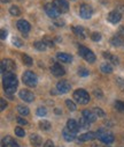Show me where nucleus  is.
<instances>
[{"instance_id": "obj_1", "label": "nucleus", "mask_w": 124, "mask_h": 147, "mask_svg": "<svg viewBox=\"0 0 124 147\" xmlns=\"http://www.w3.org/2000/svg\"><path fill=\"white\" fill-rule=\"evenodd\" d=\"M3 84H4V89L6 94H13L16 90L17 87V78L15 76V73L13 72H8L5 73L3 77Z\"/></svg>"}, {"instance_id": "obj_2", "label": "nucleus", "mask_w": 124, "mask_h": 147, "mask_svg": "<svg viewBox=\"0 0 124 147\" xmlns=\"http://www.w3.org/2000/svg\"><path fill=\"white\" fill-rule=\"evenodd\" d=\"M78 53L83 59L86 60L88 63H94L95 61V55L93 53V51H91L89 48H86L84 45H80L78 48Z\"/></svg>"}, {"instance_id": "obj_3", "label": "nucleus", "mask_w": 124, "mask_h": 147, "mask_svg": "<svg viewBox=\"0 0 124 147\" xmlns=\"http://www.w3.org/2000/svg\"><path fill=\"white\" fill-rule=\"evenodd\" d=\"M74 98L79 104H88L90 102V95L85 89H77L74 92Z\"/></svg>"}, {"instance_id": "obj_4", "label": "nucleus", "mask_w": 124, "mask_h": 147, "mask_svg": "<svg viewBox=\"0 0 124 147\" xmlns=\"http://www.w3.org/2000/svg\"><path fill=\"white\" fill-rule=\"evenodd\" d=\"M97 138H99L103 144H111L114 141V134L106 129H99L97 131Z\"/></svg>"}, {"instance_id": "obj_5", "label": "nucleus", "mask_w": 124, "mask_h": 147, "mask_svg": "<svg viewBox=\"0 0 124 147\" xmlns=\"http://www.w3.org/2000/svg\"><path fill=\"white\" fill-rule=\"evenodd\" d=\"M22 80H23V82H24L28 87H36V86H37V82H38L37 76L34 74L33 72H31V71L24 72V74H23V77H22Z\"/></svg>"}, {"instance_id": "obj_6", "label": "nucleus", "mask_w": 124, "mask_h": 147, "mask_svg": "<svg viewBox=\"0 0 124 147\" xmlns=\"http://www.w3.org/2000/svg\"><path fill=\"white\" fill-rule=\"evenodd\" d=\"M79 15H80V18L85 19V20L91 19L92 15H93V9H92V7L89 6V5H86V4H83V5L80 6V8H79Z\"/></svg>"}, {"instance_id": "obj_7", "label": "nucleus", "mask_w": 124, "mask_h": 147, "mask_svg": "<svg viewBox=\"0 0 124 147\" xmlns=\"http://www.w3.org/2000/svg\"><path fill=\"white\" fill-rule=\"evenodd\" d=\"M15 69V63L12 59H4L1 61V72L4 73H8V72H14Z\"/></svg>"}, {"instance_id": "obj_8", "label": "nucleus", "mask_w": 124, "mask_h": 147, "mask_svg": "<svg viewBox=\"0 0 124 147\" xmlns=\"http://www.w3.org/2000/svg\"><path fill=\"white\" fill-rule=\"evenodd\" d=\"M53 5L55 6V8H56L61 14L67 13L68 9H69V5H68V3L66 1V0H54Z\"/></svg>"}, {"instance_id": "obj_9", "label": "nucleus", "mask_w": 124, "mask_h": 147, "mask_svg": "<svg viewBox=\"0 0 124 147\" xmlns=\"http://www.w3.org/2000/svg\"><path fill=\"white\" fill-rule=\"evenodd\" d=\"M45 12H46V14H47L50 18H52V19H58L59 15L61 14V13L55 8V6H54L53 4H46V5H45Z\"/></svg>"}, {"instance_id": "obj_10", "label": "nucleus", "mask_w": 124, "mask_h": 147, "mask_svg": "<svg viewBox=\"0 0 124 147\" xmlns=\"http://www.w3.org/2000/svg\"><path fill=\"white\" fill-rule=\"evenodd\" d=\"M16 27H17V29H19L23 35H27V34L30 31V29H31L30 23H29L28 21H25V20H19L17 23H16Z\"/></svg>"}, {"instance_id": "obj_11", "label": "nucleus", "mask_w": 124, "mask_h": 147, "mask_svg": "<svg viewBox=\"0 0 124 147\" xmlns=\"http://www.w3.org/2000/svg\"><path fill=\"white\" fill-rule=\"evenodd\" d=\"M51 72H52V74L55 76V77H62V76L66 74L64 68H63L59 63H55V64L52 65V67H51Z\"/></svg>"}, {"instance_id": "obj_12", "label": "nucleus", "mask_w": 124, "mask_h": 147, "mask_svg": "<svg viewBox=\"0 0 124 147\" xmlns=\"http://www.w3.org/2000/svg\"><path fill=\"white\" fill-rule=\"evenodd\" d=\"M70 88H71L70 84H69L68 81H66V80H62V81L58 82V85H56V89H58L61 94H66V93H68V92L70 90Z\"/></svg>"}, {"instance_id": "obj_13", "label": "nucleus", "mask_w": 124, "mask_h": 147, "mask_svg": "<svg viewBox=\"0 0 124 147\" xmlns=\"http://www.w3.org/2000/svg\"><path fill=\"white\" fill-rule=\"evenodd\" d=\"M19 95H20V97H21L23 101H25V102H32V101L34 100V95H33L30 90H28V89H22V90L19 93Z\"/></svg>"}, {"instance_id": "obj_14", "label": "nucleus", "mask_w": 124, "mask_h": 147, "mask_svg": "<svg viewBox=\"0 0 124 147\" xmlns=\"http://www.w3.org/2000/svg\"><path fill=\"white\" fill-rule=\"evenodd\" d=\"M108 21L110 22V23H114V24H116V23H118L119 21H121V19H122V14L119 13V12H117V11H113V12H110L109 14H108Z\"/></svg>"}, {"instance_id": "obj_15", "label": "nucleus", "mask_w": 124, "mask_h": 147, "mask_svg": "<svg viewBox=\"0 0 124 147\" xmlns=\"http://www.w3.org/2000/svg\"><path fill=\"white\" fill-rule=\"evenodd\" d=\"M1 144H3V147H20L19 144H17L12 137H9V136L3 138Z\"/></svg>"}, {"instance_id": "obj_16", "label": "nucleus", "mask_w": 124, "mask_h": 147, "mask_svg": "<svg viewBox=\"0 0 124 147\" xmlns=\"http://www.w3.org/2000/svg\"><path fill=\"white\" fill-rule=\"evenodd\" d=\"M67 127H68L72 133H75V134L80 130L78 123H77L75 119H68V122H67Z\"/></svg>"}, {"instance_id": "obj_17", "label": "nucleus", "mask_w": 124, "mask_h": 147, "mask_svg": "<svg viewBox=\"0 0 124 147\" xmlns=\"http://www.w3.org/2000/svg\"><path fill=\"white\" fill-rule=\"evenodd\" d=\"M83 117H84L86 121H89L90 123H93V122H95V119H97L95 114H94L93 111H91V110H88V109L83 110Z\"/></svg>"}, {"instance_id": "obj_18", "label": "nucleus", "mask_w": 124, "mask_h": 147, "mask_svg": "<svg viewBox=\"0 0 124 147\" xmlns=\"http://www.w3.org/2000/svg\"><path fill=\"white\" fill-rule=\"evenodd\" d=\"M62 137L66 141H74L75 140V133H72L68 127H64L62 130Z\"/></svg>"}, {"instance_id": "obj_19", "label": "nucleus", "mask_w": 124, "mask_h": 147, "mask_svg": "<svg viewBox=\"0 0 124 147\" xmlns=\"http://www.w3.org/2000/svg\"><path fill=\"white\" fill-rule=\"evenodd\" d=\"M110 43L114 47H121V45L124 44V38L122 37L121 35H115V36H113V37H111Z\"/></svg>"}, {"instance_id": "obj_20", "label": "nucleus", "mask_w": 124, "mask_h": 147, "mask_svg": "<svg viewBox=\"0 0 124 147\" xmlns=\"http://www.w3.org/2000/svg\"><path fill=\"white\" fill-rule=\"evenodd\" d=\"M97 138V133H94V132H86V133H84V134H82L80 137H79V141H91V140H93V139H95Z\"/></svg>"}, {"instance_id": "obj_21", "label": "nucleus", "mask_w": 124, "mask_h": 147, "mask_svg": "<svg viewBox=\"0 0 124 147\" xmlns=\"http://www.w3.org/2000/svg\"><path fill=\"white\" fill-rule=\"evenodd\" d=\"M72 30H74V32L78 36V37H80V38H85L86 37V31H85V29L83 27L75 26V27H72Z\"/></svg>"}, {"instance_id": "obj_22", "label": "nucleus", "mask_w": 124, "mask_h": 147, "mask_svg": "<svg viewBox=\"0 0 124 147\" xmlns=\"http://www.w3.org/2000/svg\"><path fill=\"white\" fill-rule=\"evenodd\" d=\"M56 58L62 63H70L72 60V57L70 55H68V53H64V52H59L56 55Z\"/></svg>"}, {"instance_id": "obj_23", "label": "nucleus", "mask_w": 124, "mask_h": 147, "mask_svg": "<svg viewBox=\"0 0 124 147\" xmlns=\"http://www.w3.org/2000/svg\"><path fill=\"white\" fill-rule=\"evenodd\" d=\"M30 142L33 147H39L41 145V138L38 134H31L30 136Z\"/></svg>"}, {"instance_id": "obj_24", "label": "nucleus", "mask_w": 124, "mask_h": 147, "mask_svg": "<svg viewBox=\"0 0 124 147\" xmlns=\"http://www.w3.org/2000/svg\"><path fill=\"white\" fill-rule=\"evenodd\" d=\"M100 69H101L103 73H106V74H109V73L113 72V66H111L110 64H108V63H103V64H101Z\"/></svg>"}, {"instance_id": "obj_25", "label": "nucleus", "mask_w": 124, "mask_h": 147, "mask_svg": "<svg viewBox=\"0 0 124 147\" xmlns=\"http://www.w3.org/2000/svg\"><path fill=\"white\" fill-rule=\"evenodd\" d=\"M17 111H19V114L20 115H22V116H28L29 114H30V111H29V108L28 107H24V105H17Z\"/></svg>"}, {"instance_id": "obj_26", "label": "nucleus", "mask_w": 124, "mask_h": 147, "mask_svg": "<svg viewBox=\"0 0 124 147\" xmlns=\"http://www.w3.org/2000/svg\"><path fill=\"white\" fill-rule=\"evenodd\" d=\"M33 47L38 50V51H45L46 50V44L43 42V41H37V42H34L33 43Z\"/></svg>"}, {"instance_id": "obj_27", "label": "nucleus", "mask_w": 124, "mask_h": 147, "mask_svg": "<svg viewBox=\"0 0 124 147\" xmlns=\"http://www.w3.org/2000/svg\"><path fill=\"white\" fill-rule=\"evenodd\" d=\"M39 127L41 129V130H44V131H47V130H50L51 129V123L48 122V121H40L39 122Z\"/></svg>"}, {"instance_id": "obj_28", "label": "nucleus", "mask_w": 124, "mask_h": 147, "mask_svg": "<svg viewBox=\"0 0 124 147\" xmlns=\"http://www.w3.org/2000/svg\"><path fill=\"white\" fill-rule=\"evenodd\" d=\"M90 122L89 121H86L84 117H82L80 119H79V122H78V125H79V127L80 129H88L89 126H90Z\"/></svg>"}, {"instance_id": "obj_29", "label": "nucleus", "mask_w": 124, "mask_h": 147, "mask_svg": "<svg viewBox=\"0 0 124 147\" xmlns=\"http://www.w3.org/2000/svg\"><path fill=\"white\" fill-rule=\"evenodd\" d=\"M22 61H23V64L27 65V66H31V65H32V58H31L30 56L25 55V53L22 55Z\"/></svg>"}, {"instance_id": "obj_30", "label": "nucleus", "mask_w": 124, "mask_h": 147, "mask_svg": "<svg viewBox=\"0 0 124 147\" xmlns=\"http://www.w3.org/2000/svg\"><path fill=\"white\" fill-rule=\"evenodd\" d=\"M9 13H11L13 16H19V15H21V9H20V7H17V6H12V7L9 8Z\"/></svg>"}, {"instance_id": "obj_31", "label": "nucleus", "mask_w": 124, "mask_h": 147, "mask_svg": "<svg viewBox=\"0 0 124 147\" xmlns=\"http://www.w3.org/2000/svg\"><path fill=\"white\" fill-rule=\"evenodd\" d=\"M89 74H90L89 69H86V68H84V67H79V68H78V76H79V77H88Z\"/></svg>"}, {"instance_id": "obj_32", "label": "nucleus", "mask_w": 124, "mask_h": 147, "mask_svg": "<svg viewBox=\"0 0 124 147\" xmlns=\"http://www.w3.org/2000/svg\"><path fill=\"white\" fill-rule=\"evenodd\" d=\"M46 114H47L46 108H44V107H39V108L37 109V115H38V116L43 117V116H46Z\"/></svg>"}, {"instance_id": "obj_33", "label": "nucleus", "mask_w": 124, "mask_h": 147, "mask_svg": "<svg viewBox=\"0 0 124 147\" xmlns=\"http://www.w3.org/2000/svg\"><path fill=\"white\" fill-rule=\"evenodd\" d=\"M91 40L93 42H99L101 40V34H99V32H92L91 34Z\"/></svg>"}, {"instance_id": "obj_34", "label": "nucleus", "mask_w": 124, "mask_h": 147, "mask_svg": "<svg viewBox=\"0 0 124 147\" xmlns=\"http://www.w3.org/2000/svg\"><path fill=\"white\" fill-rule=\"evenodd\" d=\"M93 113H94L95 116H98V117H103V116H105V111H103L101 108H94V109H93Z\"/></svg>"}, {"instance_id": "obj_35", "label": "nucleus", "mask_w": 124, "mask_h": 147, "mask_svg": "<svg viewBox=\"0 0 124 147\" xmlns=\"http://www.w3.org/2000/svg\"><path fill=\"white\" fill-rule=\"evenodd\" d=\"M66 104H67V107H68V109L70 110V111H75V110H76V104H75L72 101L67 100V101H66Z\"/></svg>"}, {"instance_id": "obj_36", "label": "nucleus", "mask_w": 124, "mask_h": 147, "mask_svg": "<svg viewBox=\"0 0 124 147\" xmlns=\"http://www.w3.org/2000/svg\"><path fill=\"white\" fill-rule=\"evenodd\" d=\"M15 134L17 137H24L25 136V131H24V129L17 126V127H15Z\"/></svg>"}, {"instance_id": "obj_37", "label": "nucleus", "mask_w": 124, "mask_h": 147, "mask_svg": "<svg viewBox=\"0 0 124 147\" xmlns=\"http://www.w3.org/2000/svg\"><path fill=\"white\" fill-rule=\"evenodd\" d=\"M115 108L118 110V111H124V102H122V101H116V102H115Z\"/></svg>"}, {"instance_id": "obj_38", "label": "nucleus", "mask_w": 124, "mask_h": 147, "mask_svg": "<svg viewBox=\"0 0 124 147\" xmlns=\"http://www.w3.org/2000/svg\"><path fill=\"white\" fill-rule=\"evenodd\" d=\"M116 85L119 87V89H122V90H124V80L122 79V78H116Z\"/></svg>"}, {"instance_id": "obj_39", "label": "nucleus", "mask_w": 124, "mask_h": 147, "mask_svg": "<svg viewBox=\"0 0 124 147\" xmlns=\"http://www.w3.org/2000/svg\"><path fill=\"white\" fill-rule=\"evenodd\" d=\"M12 42H13L17 48H21V47L23 45V42H22L20 38H17V37H13V38H12Z\"/></svg>"}, {"instance_id": "obj_40", "label": "nucleus", "mask_w": 124, "mask_h": 147, "mask_svg": "<svg viewBox=\"0 0 124 147\" xmlns=\"http://www.w3.org/2000/svg\"><path fill=\"white\" fill-rule=\"evenodd\" d=\"M43 42L46 44V47H50V48H53V47H54L53 41H52V40H50L48 37H44V38H43Z\"/></svg>"}, {"instance_id": "obj_41", "label": "nucleus", "mask_w": 124, "mask_h": 147, "mask_svg": "<svg viewBox=\"0 0 124 147\" xmlns=\"http://www.w3.org/2000/svg\"><path fill=\"white\" fill-rule=\"evenodd\" d=\"M0 104H1V107H0V109H1V110H5V109H6V107H7V102H6L5 98H1V100H0Z\"/></svg>"}, {"instance_id": "obj_42", "label": "nucleus", "mask_w": 124, "mask_h": 147, "mask_svg": "<svg viewBox=\"0 0 124 147\" xmlns=\"http://www.w3.org/2000/svg\"><path fill=\"white\" fill-rule=\"evenodd\" d=\"M16 121H17V123L21 124V125H27V124H28V122H27L24 118H22V117H17Z\"/></svg>"}, {"instance_id": "obj_43", "label": "nucleus", "mask_w": 124, "mask_h": 147, "mask_svg": "<svg viewBox=\"0 0 124 147\" xmlns=\"http://www.w3.org/2000/svg\"><path fill=\"white\" fill-rule=\"evenodd\" d=\"M43 147H54V144H53V141L52 140H47L45 144H44V146Z\"/></svg>"}, {"instance_id": "obj_44", "label": "nucleus", "mask_w": 124, "mask_h": 147, "mask_svg": "<svg viewBox=\"0 0 124 147\" xmlns=\"http://www.w3.org/2000/svg\"><path fill=\"white\" fill-rule=\"evenodd\" d=\"M102 56H103L105 58L109 59V60H111V58H113V55H111V53H109V52H103V53H102Z\"/></svg>"}, {"instance_id": "obj_45", "label": "nucleus", "mask_w": 124, "mask_h": 147, "mask_svg": "<svg viewBox=\"0 0 124 147\" xmlns=\"http://www.w3.org/2000/svg\"><path fill=\"white\" fill-rule=\"evenodd\" d=\"M94 95H95V97H102V93H101L100 89H95L94 90Z\"/></svg>"}, {"instance_id": "obj_46", "label": "nucleus", "mask_w": 124, "mask_h": 147, "mask_svg": "<svg viewBox=\"0 0 124 147\" xmlns=\"http://www.w3.org/2000/svg\"><path fill=\"white\" fill-rule=\"evenodd\" d=\"M6 37H7V30L3 29V30H1V40H5Z\"/></svg>"}, {"instance_id": "obj_47", "label": "nucleus", "mask_w": 124, "mask_h": 147, "mask_svg": "<svg viewBox=\"0 0 124 147\" xmlns=\"http://www.w3.org/2000/svg\"><path fill=\"white\" fill-rule=\"evenodd\" d=\"M55 114H61V111H60V109H55Z\"/></svg>"}, {"instance_id": "obj_48", "label": "nucleus", "mask_w": 124, "mask_h": 147, "mask_svg": "<svg viewBox=\"0 0 124 147\" xmlns=\"http://www.w3.org/2000/svg\"><path fill=\"white\" fill-rule=\"evenodd\" d=\"M92 147H100V146H99V145H93Z\"/></svg>"}]
</instances>
